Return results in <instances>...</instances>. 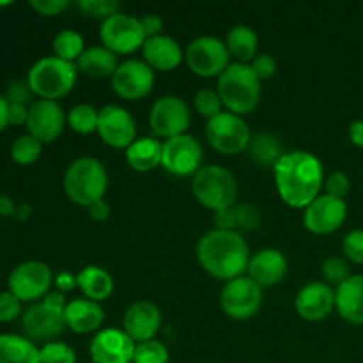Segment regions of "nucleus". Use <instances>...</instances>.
Masks as SVG:
<instances>
[{
    "label": "nucleus",
    "instance_id": "1",
    "mask_svg": "<svg viewBox=\"0 0 363 363\" xmlns=\"http://www.w3.org/2000/svg\"><path fill=\"white\" fill-rule=\"evenodd\" d=\"M273 176L277 194L293 209H305L325 188V167L308 151L286 152L273 169Z\"/></svg>",
    "mask_w": 363,
    "mask_h": 363
},
{
    "label": "nucleus",
    "instance_id": "2",
    "mask_svg": "<svg viewBox=\"0 0 363 363\" xmlns=\"http://www.w3.org/2000/svg\"><path fill=\"white\" fill-rule=\"evenodd\" d=\"M250 257V248L240 230L213 229L197 243V261L202 269L225 282L247 275Z\"/></svg>",
    "mask_w": 363,
    "mask_h": 363
},
{
    "label": "nucleus",
    "instance_id": "3",
    "mask_svg": "<svg viewBox=\"0 0 363 363\" xmlns=\"http://www.w3.org/2000/svg\"><path fill=\"white\" fill-rule=\"evenodd\" d=\"M216 92L227 112L248 116L261 103L262 85L248 64L233 62L218 77Z\"/></svg>",
    "mask_w": 363,
    "mask_h": 363
},
{
    "label": "nucleus",
    "instance_id": "4",
    "mask_svg": "<svg viewBox=\"0 0 363 363\" xmlns=\"http://www.w3.org/2000/svg\"><path fill=\"white\" fill-rule=\"evenodd\" d=\"M62 188L69 202L89 208L94 202L105 199L108 190L106 167L92 156L77 158L64 172Z\"/></svg>",
    "mask_w": 363,
    "mask_h": 363
},
{
    "label": "nucleus",
    "instance_id": "5",
    "mask_svg": "<svg viewBox=\"0 0 363 363\" xmlns=\"http://www.w3.org/2000/svg\"><path fill=\"white\" fill-rule=\"evenodd\" d=\"M78 67L74 62L59 59L55 55L41 57L30 66L27 73V84L39 99H57L69 94L77 85Z\"/></svg>",
    "mask_w": 363,
    "mask_h": 363
},
{
    "label": "nucleus",
    "instance_id": "6",
    "mask_svg": "<svg viewBox=\"0 0 363 363\" xmlns=\"http://www.w3.org/2000/svg\"><path fill=\"white\" fill-rule=\"evenodd\" d=\"M67 300L59 291H50L41 301L32 303L21 315V332L32 342H52L66 330L64 311Z\"/></svg>",
    "mask_w": 363,
    "mask_h": 363
},
{
    "label": "nucleus",
    "instance_id": "7",
    "mask_svg": "<svg viewBox=\"0 0 363 363\" xmlns=\"http://www.w3.org/2000/svg\"><path fill=\"white\" fill-rule=\"evenodd\" d=\"M191 194L199 204L216 213L236 206L240 186L236 176L225 167L202 165V169L191 177Z\"/></svg>",
    "mask_w": 363,
    "mask_h": 363
},
{
    "label": "nucleus",
    "instance_id": "8",
    "mask_svg": "<svg viewBox=\"0 0 363 363\" xmlns=\"http://www.w3.org/2000/svg\"><path fill=\"white\" fill-rule=\"evenodd\" d=\"M252 137L254 135L247 121L227 110L206 123V138L220 155L236 156L248 151Z\"/></svg>",
    "mask_w": 363,
    "mask_h": 363
},
{
    "label": "nucleus",
    "instance_id": "9",
    "mask_svg": "<svg viewBox=\"0 0 363 363\" xmlns=\"http://www.w3.org/2000/svg\"><path fill=\"white\" fill-rule=\"evenodd\" d=\"M55 277L52 268L43 261H23L14 266L7 277V291L13 293L21 303L41 301L52 289Z\"/></svg>",
    "mask_w": 363,
    "mask_h": 363
},
{
    "label": "nucleus",
    "instance_id": "10",
    "mask_svg": "<svg viewBox=\"0 0 363 363\" xmlns=\"http://www.w3.org/2000/svg\"><path fill=\"white\" fill-rule=\"evenodd\" d=\"M220 307L234 321L255 318L262 307V287L248 275L229 280L220 291Z\"/></svg>",
    "mask_w": 363,
    "mask_h": 363
},
{
    "label": "nucleus",
    "instance_id": "11",
    "mask_svg": "<svg viewBox=\"0 0 363 363\" xmlns=\"http://www.w3.org/2000/svg\"><path fill=\"white\" fill-rule=\"evenodd\" d=\"M99 39H101V45L116 55H130L142 50L147 38L142 28L140 18L121 11L101 21Z\"/></svg>",
    "mask_w": 363,
    "mask_h": 363
},
{
    "label": "nucleus",
    "instance_id": "12",
    "mask_svg": "<svg viewBox=\"0 0 363 363\" xmlns=\"http://www.w3.org/2000/svg\"><path fill=\"white\" fill-rule=\"evenodd\" d=\"M188 69L201 78H218L230 66L225 41L215 35H201L188 45L184 52Z\"/></svg>",
    "mask_w": 363,
    "mask_h": 363
},
{
    "label": "nucleus",
    "instance_id": "13",
    "mask_svg": "<svg viewBox=\"0 0 363 363\" xmlns=\"http://www.w3.org/2000/svg\"><path fill=\"white\" fill-rule=\"evenodd\" d=\"M190 106L176 94L158 98L149 112V128L156 138L163 140L184 135L190 128Z\"/></svg>",
    "mask_w": 363,
    "mask_h": 363
},
{
    "label": "nucleus",
    "instance_id": "14",
    "mask_svg": "<svg viewBox=\"0 0 363 363\" xmlns=\"http://www.w3.org/2000/svg\"><path fill=\"white\" fill-rule=\"evenodd\" d=\"M202 158L204 151L201 142L191 135L184 133L163 140L162 167L172 176L194 177L202 169Z\"/></svg>",
    "mask_w": 363,
    "mask_h": 363
},
{
    "label": "nucleus",
    "instance_id": "15",
    "mask_svg": "<svg viewBox=\"0 0 363 363\" xmlns=\"http://www.w3.org/2000/svg\"><path fill=\"white\" fill-rule=\"evenodd\" d=\"M156 84V71L140 59H126L112 77V89L119 98L137 101L151 94Z\"/></svg>",
    "mask_w": 363,
    "mask_h": 363
},
{
    "label": "nucleus",
    "instance_id": "16",
    "mask_svg": "<svg viewBox=\"0 0 363 363\" xmlns=\"http://www.w3.org/2000/svg\"><path fill=\"white\" fill-rule=\"evenodd\" d=\"M347 218V204L344 199L321 194L303 209V225L315 236H328L344 225Z\"/></svg>",
    "mask_w": 363,
    "mask_h": 363
},
{
    "label": "nucleus",
    "instance_id": "17",
    "mask_svg": "<svg viewBox=\"0 0 363 363\" xmlns=\"http://www.w3.org/2000/svg\"><path fill=\"white\" fill-rule=\"evenodd\" d=\"M96 133L108 147L124 149V151L138 138L133 116L119 105H105L99 110Z\"/></svg>",
    "mask_w": 363,
    "mask_h": 363
},
{
    "label": "nucleus",
    "instance_id": "18",
    "mask_svg": "<svg viewBox=\"0 0 363 363\" xmlns=\"http://www.w3.org/2000/svg\"><path fill=\"white\" fill-rule=\"evenodd\" d=\"M67 124V113L57 101L38 99L28 106L27 133L41 144H52L62 135Z\"/></svg>",
    "mask_w": 363,
    "mask_h": 363
},
{
    "label": "nucleus",
    "instance_id": "19",
    "mask_svg": "<svg viewBox=\"0 0 363 363\" xmlns=\"http://www.w3.org/2000/svg\"><path fill=\"white\" fill-rule=\"evenodd\" d=\"M137 344L123 328H101L89 344L92 363H133Z\"/></svg>",
    "mask_w": 363,
    "mask_h": 363
},
{
    "label": "nucleus",
    "instance_id": "20",
    "mask_svg": "<svg viewBox=\"0 0 363 363\" xmlns=\"http://www.w3.org/2000/svg\"><path fill=\"white\" fill-rule=\"evenodd\" d=\"M294 308L305 321H323L335 311V287L323 280L308 282L294 298Z\"/></svg>",
    "mask_w": 363,
    "mask_h": 363
},
{
    "label": "nucleus",
    "instance_id": "21",
    "mask_svg": "<svg viewBox=\"0 0 363 363\" xmlns=\"http://www.w3.org/2000/svg\"><path fill=\"white\" fill-rule=\"evenodd\" d=\"M162 311L156 303L147 300L135 301L128 307L123 318V330L135 344L156 339L162 328Z\"/></svg>",
    "mask_w": 363,
    "mask_h": 363
},
{
    "label": "nucleus",
    "instance_id": "22",
    "mask_svg": "<svg viewBox=\"0 0 363 363\" xmlns=\"http://www.w3.org/2000/svg\"><path fill=\"white\" fill-rule=\"evenodd\" d=\"M287 269L289 264L282 252L277 248H262L250 257L247 275L262 289H266V287L279 286L286 279Z\"/></svg>",
    "mask_w": 363,
    "mask_h": 363
},
{
    "label": "nucleus",
    "instance_id": "23",
    "mask_svg": "<svg viewBox=\"0 0 363 363\" xmlns=\"http://www.w3.org/2000/svg\"><path fill=\"white\" fill-rule=\"evenodd\" d=\"M64 321H66V328L78 335L98 333L105 323V311L101 303H96L87 298H77V300L67 301Z\"/></svg>",
    "mask_w": 363,
    "mask_h": 363
},
{
    "label": "nucleus",
    "instance_id": "24",
    "mask_svg": "<svg viewBox=\"0 0 363 363\" xmlns=\"http://www.w3.org/2000/svg\"><path fill=\"white\" fill-rule=\"evenodd\" d=\"M140 52L144 57L142 60L155 71H174L184 60V53L179 43L170 35L163 34L145 39Z\"/></svg>",
    "mask_w": 363,
    "mask_h": 363
},
{
    "label": "nucleus",
    "instance_id": "25",
    "mask_svg": "<svg viewBox=\"0 0 363 363\" xmlns=\"http://www.w3.org/2000/svg\"><path fill=\"white\" fill-rule=\"evenodd\" d=\"M335 311L344 321L363 326V275H351L337 287Z\"/></svg>",
    "mask_w": 363,
    "mask_h": 363
},
{
    "label": "nucleus",
    "instance_id": "26",
    "mask_svg": "<svg viewBox=\"0 0 363 363\" xmlns=\"http://www.w3.org/2000/svg\"><path fill=\"white\" fill-rule=\"evenodd\" d=\"M77 287L87 300L101 303L112 296L116 282L106 269L99 266H85L77 273Z\"/></svg>",
    "mask_w": 363,
    "mask_h": 363
},
{
    "label": "nucleus",
    "instance_id": "27",
    "mask_svg": "<svg viewBox=\"0 0 363 363\" xmlns=\"http://www.w3.org/2000/svg\"><path fill=\"white\" fill-rule=\"evenodd\" d=\"M116 53L110 52L105 46H89L77 60L78 73H84L91 78H112L119 67Z\"/></svg>",
    "mask_w": 363,
    "mask_h": 363
},
{
    "label": "nucleus",
    "instance_id": "28",
    "mask_svg": "<svg viewBox=\"0 0 363 363\" xmlns=\"http://www.w3.org/2000/svg\"><path fill=\"white\" fill-rule=\"evenodd\" d=\"M163 142L156 137H138L126 149V162L137 172H151L162 165Z\"/></svg>",
    "mask_w": 363,
    "mask_h": 363
},
{
    "label": "nucleus",
    "instance_id": "29",
    "mask_svg": "<svg viewBox=\"0 0 363 363\" xmlns=\"http://www.w3.org/2000/svg\"><path fill=\"white\" fill-rule=\"evenodd\" d=\"M0 363H41L39 347L18 333H0Z\"/></svg>",
    "mask_w": 363,
    "mask_h": 363
},
{
    "label": "nucleus",
    "instance_id": "30",
    "mask_svg": "<svg viewBox=\"0 0 363 363\" xmlns=\"http://www.w3.org/2000/svg\"><path fill=\"white\" fill-rule=\"evenodd\" d=\"M225 46L230 59L240 64H250L259 55V38L255 30L248 25H236L227 32Z\"/></svg>",
    "mask_w": 363,
    "mask_h": 363
},
{
    "label": "nucleus",
    "instance_id": "31",
    "mask_svg": "<svg viewBox=\"0 0 363 363\" xmlns=\"http://www.w3.org/2000/svg\"><path fill=\"white\" fill-rule=\"evenodd\" d=\"M248 152H250L252 160L261 167H273L275 169L277 163L280 162L286 152H284L282 142L275 137L273 133H255L252 137L250 145H248Z\"/></svg>",
    "mask_w": 363,
    "mask_h": 363
},
{
    "label": "nucleus",
    "instance_id": "32",
    "mask_svg": "<svg viewBox=\"0 0 363 363\" xmlns=\"http://www.w3.org/2000/svg\"><path fill=\"white\" fill-rule=\"evenodd\" d=\"M53 55L59 57V59L67 60V62H74L80 59L82 53L85 52V39L80 32L71 30H60L59 34L53 38Z\"/></svg>",
    "mask_w": 363,
    "mask_h": 363
},
{
    "label": "nucleus",
    "instance_id": "33",
    "mask_svg": "<svg viewBox=\"0 0 363 363\" xmlns=\"http://www.w3.org/2000/svg\"><path fill=\"white\" fill-rule=\"evenodd\" d=\"M98 119L99 110H96L92 105H74L67 113V126L78 135H91L98 131Z\"/></svg>",
    "mask_w": 363,
    "mask_h": 363
},
{
    "label": "nucleus",
    "instance_id": "34",
    "mask_svg": "<svg viewBox=\"0 0 363 363\" xmlns=\"http://www.w3.org/2000/svg\"><path fill=\"white\" fill-rule=\"evenodd\" d=\"M43 155V144L34 138L32 135L25 133L21 137H18L16 140L11 145V158L14 163L21 167L34 165Z\"/></svg>",
    "mask_w": 363,
    "mask_h": 363
},
{
    "label": "nucleus",
    "instance_id": "35",
    "mask_svg": "<svg viewBox=\"0 0 363 363\" xmlns=\"http://www.w3.org/2000/svg\"><path fill=\"white\" fill-rule=\"evenodd\" d=\"M169 347L156 339L140 342L135 347L133 363H169Z\"/></svg>",
    "mask_w": 363,
    "mask_h": 363
},
{
    "label": "nucleus",
    "instance_id": "36",
    "mask_svg": "<svg viewBox=\"0 0 363 363\" xmlns=\"http://www.w3.org/2000/svg\"><path fill=\"white\" fill-rule=\"evenodd\" d=\"M194 106L195 110H197V113H201V116L206 117L208 121L225 110L223 108V103L222 99H220L218 92H216L215 89L208 87L197 91V94L194 96Z\"/></svg>",
    "mask_w": 363,
    "mask_h": 363
},
{
    "label": "nucleus",
    "instance_id": "37",
    "mask_svg": "<svg viewBox=\"0 0 363 363\" xmlns=\"http://www.w3.org/2000/svg\"><path fill=\"white\" fill-rule=\"evenodd\" d=\"M41 363H77V353L73 347L60 340H52L39 347Z\"/></svg>",
    "mask_w": 363,
    "mask_h": 363
},
{
    "label": "nucleus",
    "instance_id": "38",
    "mask_svg": "<svg viewBox=\"0 0 363 363\" xmlns=\"http://www.w3.org/2000/svg\"><path fill=\"white\" fill-rule=\"evenodd\" d=\"M321 275L323 282H326L332 287H339L340 284L346 282L351 277V269L347 261H344L342 257H328L321 266Z\"/></svg>",
    "mask_w": 363,
    "mask_h": 363
},
{
    "label": "nucleus",
    "instance_id": "39",
    "mask_svg": "<svg viewBox=\"0 0 363 363\" xmlns=\"http://www.w3.org/2000/svg\"><path fill=\"white\" fill-rule=\"evenodd\" d=\"M87 16L99 18L105 21L106 18L113 16V14L121 13V4L116 0H80L77 4Z\"/></svg>",
    "mask_w": 363,
    "mask_h": 363
},
{
    "label": "nucleus",
    "instance_id": "40",
    "mask_svg": "<svg viewBox=\"0 0 363 363\" xmlns=\"http://www.w3.org/2000/svg\"><path fill=\"white\" fill-rule=\"evenodd\" d=\"M23 315V303L9 291L0 293V323H13Z\"/></svg>",
    "mask_w": 363,
    "mask_h": 363
},
{
    "label": "nucleus",
    "instance_id": "41",
    "mask_svg": "<svg viewBox=\"0 0 363 363\" xmlns=\"http://www.w3.org/2000/svg\"><path fill=\"white\" fill-rule=\"evenodd\" d=\"M344 255L354 264H363V230L354 229L346 234L342 241Z\"/></svg>",
    "mask_w": 363,
    "mask_h": 363
},
{
    "label": "nucleus",
    "instance_id": "42",
    "mask_svg": "<svg viewBox=\"0 0 363 363\" xmlns=\"http://www.w3.org/2000/svg\"><path fill=\"white\" fill-rule=\"evenodd\" d=\"M351 190V179L346 172H337L330 174L325 179V194L332 195V197L344 199Z\"/></svg>",
    "mask_w": 363,
    "mask_h": 363
},
{
    "label": "nucleus",
    "instance_id": "43",
    "mask_svg": "<svg viewBox=\"0 0 363 363\" xmlns=\"http://www.w3.org/2000/svg\"><path fill=\"white\" fill-rule=\"evenodd\" d=\"M234 209H236L238 229L254 230L261 225V213L252 204H236Z\"/></svg>",
    "mask_w": 363,
    "mask_h": 363
},
{
    "label": "nucleus",
    "instance_id": "44",
    "mask_svg": "<svg viewBox=\"0 0 363 363\" xmlns=\"http://www.w3.org/2000/svg\"><path fill=\"white\" fill-rule=\"evenodd\" d=\"M248 66L252 67L254 74L261 82L269 80V78L275 77V73H277V60H275V57L269 55V53H259V55L255 57V59L252 60Z\"/></svg>",
    "mask_w": 363,
    "mask_h": 363
},
{
    "label": "nucleus",
    "instance_id": "45",
    "mask_svg": "<svg viewBox=\"0 0 363 363\" xmlns=\"http://www.w3.org/2000/svg\"><path fill=\"white\" fill-rule=\"evenodd\" d=\"M32 96H34V92H32L30 85L27 84V80H14L9 84L4 98L7 99V103H14V105H27V103L32 99Z\"/></svg>",
    "mask_w": 363,
    "mask_h": 363
},
{
    "label": "nucleus",
    "instance_id": "46",
    "mask_svg": "<svg viewBox=\"0 0 363 363\" xmlns=\"http://www.w3.org/2000/svg\"><path fill=\"white\" fill-rule=\"evenodd\" d=\"M69 6V0H30V7L41 16H59Z\"/></svg>",
    "mask_w": 363,
    "mask_h": 363
},
{
    "label": "nucleus",
    "instance_id": "47",
    "mask_svg": "<svg viewBox=\"0 0 363 363\" xmlns=\"http://www.w3.org/2000/svg\"><path fill=\"white\" fill-rule=\"evenodd\" d=\"M213 222H215V229L218 230H238L236 209H234V206L216 211L213 215Z\"/></svg>",
    "mask_w": 363,
    "mask_h": 363
},
{
    "label": "nucleus",
    "instance_id": "48",
    "mask_svg": "<svg viewBox=\"0 0 363 363\" xmlns=\"http://www.w3.org/2000/svg\"><path fill=\"white\" fill-rule=\"evenodd\" d=\"M142 28H144L145 38H156L162 35L163 32V18L158 14H147V16L140 18Z\"/></svg>",
    "mask_w": 363,
    "mask_h": 363
},
{
    "label": "nucleus",
    "instance_id": "49",
    "mask_svg": "<svg viewBox=\"0 0 363 363\" xmlns=\"http://www.w3.org/2000/svg\"><path fill=\"white\" fill-rule=\"evenodd\" d=\"M27 121L28 106L9 103V110H7V123H9V126H27Z\"/></svg>",
    "mask_w": 363,
    "mask_h": 363
},
{
    "label": "nucleus",
    "instance_id": "50",
    "mask_svg": "<svg viewBox=\"0 0 363 363\" xmlns=\"http://www.w3.org/2000/svg\"><path fill=\"white\" fill-rule=\"evenodd\" d=\"M89 216H91L94 222H103V220H106L110 216V204L105 201V199H101V201L94 202V204L89 206Z\"/></svg>",
    "mask_w": 363,
    "mask_h": 363
},
{
    "label": "nucleus",
    "instance_id": "51",
    "mask_svg": "<svg viewBox=\"0 0 363 363\" xmlns=\"http://www.w3.org/2000/svg\"><path fill=\"white\" fill-rule=\"evenodd\" d=\"M55 287L59 293H66V291H71L77 287V275H71L69 272H60L59 275L55 277Z\"/></svg>",
    "mask_w": 363,
    "mask_h": 363
},
{
    "label": "nucleus",
    "instance_id": "52",
    "mask_svg": "<svg viewBox=\"0 0 363 363\" xmlns=\"http://www.w3.org/2000/svg\"><path fill=\"white\" fill-rule=\"evenodd\" d=\"M347 135H350V140L353 142V145L363 149V121L357 119L350 124L347 128Z\"/></svg>",
    "mask_w": 363,
    "mask_h": 363
},
{
    "label": "nucleus",
    "instance_id": "53",
    "mask_svg": "<svg viewBox=\"0 0 363 363\" xmlns=\"http://www.w3.org/2000/svg\"><path fill=\"white\" fill-rule=\"evenodd\" d=\"M14 213H16V204L13 199L0 194V216H13Z\"/></svg>",
    "mask_w": 363,
    "mask_h": 363
},
{
    "label": "nucleus",
    "instance_id": "54",
    "mask_svg": "<svg viewBox=\"0 0 363 363\" xmlns=\"http://www.w3.org/2000/svg\"><path fill=\"white\" fill-rule=\"evenodd\" d=\"M7 110H9V103L0 94V133L9 126V123H7Z\"/></svg>",
    "mask_w": 363,
    "mask_h": 363
}]
</instances>
